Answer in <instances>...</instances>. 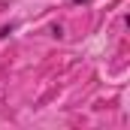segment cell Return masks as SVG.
<instances>
[{"mask_svg": "<svg viewBox=\"0 0 130 130\" xmlns=\"http://www.w3.org/2000/svg\"><path fill=\"white\" fill-rule=\"evenodd\" d=\"M12 30H15V24H6V27H0V36H9Z\"/></svg>", "mask_w": 130, "mask_h": 130, "instance_id": "1", "label": "cell"}, {"mask_svg": "<svg viewBox=\"0 0 130 130\" xmlns=\"http://www.w3.org/2000/svg\"><path fill=\"white\" fill-rule=\"evenodd\" d=\"M52 36H58V39H61V36H64V27H61V24H55V27H52Z\"/></svg>", "mask_w": 130, "mask_h": 130, "instance_id": "2", "label": "cell"}, {"mask_svg": "<svg viewBox=\"0 0 130 130\" xmlns=\"http://www.w3.org/2000/svg\"><path fill=\"white\" fill-rule=\"evenodd\" d=\"M82 3H85V0H73V6H82Z\"/></svg>", "mask_w": 130, "mask_h": 130, "instance_id": "3", "label": "cell"}]
</instances>
